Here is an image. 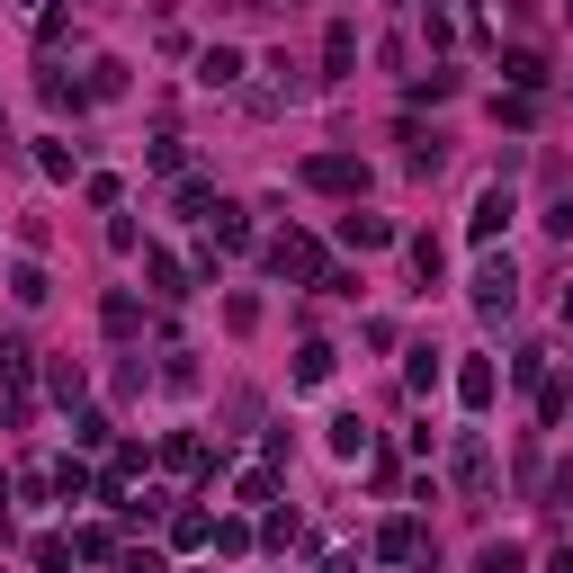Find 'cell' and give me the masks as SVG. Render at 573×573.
<instances>
[{"label": "cell", "instance_id": "cell-35", "mask_svg": "<svg viewBox=\"0 0 573 573\" xmlns=\"http://www.w3.org/2000/svg\"><path fill=\"white\" fill-rule=\"evenodd\" d=\"M36 573H72V547L63 538H36Z\"/></svg>", "mask_w": 573, "mask_h": 573}, {"label": "cell", "instance_id": "cell-17", "mask_svg": "<svg viewBox=\"0 0 573 573\" xmlns=\"http://www.w3.org/2000/svg\"><path fill=\"white\" fill-rule=\"evenodd\" d=\"M206 225H215V251H242V242H251V225H242V206H225V197H215V215H206Z\"/></svg>", "mask_w": 573, "mask_h": 573}, {"label": "cell", "instance_id": "cell-19", "mask_svg": "<svg viewBox=\"0 0 573 573\" xmlns=\"http://www.w3.org/2000/svg\"><path fill=\"white\" fill-rule=\"evenodd\" d=\"M538 421H547V430H564V421H573V386H564V377H547V386H538Z\"/></svg>", "mask_w": 573, "mask_h": 573}, {"label": "cell", "instance_id": "cell-21", "mask_svg": "<svg viewBox=\"0 0 573 573\" xmlns=\"http://www.w3.org/2000/svg\"><path fill=\"white\" fill-rule=\"evenodd\" d=\"M10 296H19V305H45V296H54V278H45L36 260H19V269H10Z\"/></svg>", "mask_w": 573, "mask_h": 573}, {"label": "cell", "instance_id": "cell-31", "mask_svg": "<svg viewBox=\"0 0 573 573\" xmlns=\"http://www.w3.org/2000/svg\"><path fill=\"white\" fill-rule=\"evenodd\" d=\"M143 162H153L162 180H180V162H188V153H180V134H162V143H143Z\"/></svg>", "mask_w": 573, "mask_h": 573}, {"label": "cell", "instance_id": "cell-34", "mask_svg": "<svg viewBox=\"0 0 573 573\" xmlns=\"http://www.w3.org/2000/svg\"><path fill=\"white\" fill-rule=\"evenodd\" d=\"M225 323L234 332H260V296H225Z\"/></svg>", "mask_w": 573, "mask_h": 573}, {"label": "cell", "instance_id": "cell-24", "mask_svg": "<svg viewBox=\"0 0 573 573\" xmlns=\"http://www.w3.org/2000/svg\"><path fill=\"white\" fill-rule=\"evenodd\" d=\"M403 377H412V394H430V386H440L448 368H440V349H430V340H421V349H412V368H403Z\"/></svg>", "mask_w": 573, "mask_h": 573}, {"label": "cell", "instance_id": "cell-37", "mask_svg": "<svg viewBox=\"0 0 573 573\" xmlns=\"http://www.w3.org/2000/svg\"><path fill=\"white\" fill-rule=\"evenodd\" d=\"M323 573H358V547H340V555H323Z\"/></svg>", "mask_w": 573, "mask_h": 573}, {"label": "cell", "instance_id": "cell-14", "mask_svg": "<svg viewBox=\"0 0 573 573\" xmlns=\"http://www.w3.org/2000/svg\"><path fill=\"white\" fill-rule=\"evenodd\" d=\"M475 573H529V547H520V538H484Z\"/></svg>", "mask_w": 573, "mask_h": 573}, {"label": "cell", "instance_id": "cell-15", "mask_svg": "<svg viewBox=\"0 0 573 573\" xmlns=\"http://www.w3.org/2000/svg\"><path fill=\"white\" fill-rule=\"evenodd\" d=\"M162 466H180V475H215V457L188 440V430H171V440H162Z\"/></svg>", "mask_w": 573, "mask_h": 573}, {"label": "cell", "instance_id": "cell-20", "mask_svg": "<svg viewBox=\"0 0 573 573\" xmlns=\"http://www.w3.org/2000/svg\"><path fill=\"white\" fill-rule=\"evenodd\" d=\"M36 171H45V180H72V171H82V153H72L63 134H45V143H36Z\"/></svg>", "mask_w": 573, "mask_h": 573}, {"label": "cell", "instance_id": "cell-41", "mask_svg": "<svg viewBox=\"0 0 573 573\" xmlns=\"http://www.w3.org/2000/svg\"><path fill=\"white\" fill-rule=\"evenodd\" d=\"M412 10H430V19H440V0H412Z\"/></svg>", "mask_w": 573, "mask_h": 573}, {"label": "cell", "instance_id": "cell-18", "mask_svg": "<svg viewBox=\"0 0 573 573\" xmlns=\"http://www.w3.org/2000/svg\"><path fill=\"white\" fill-rule=\"evenodd\" d=\"M171 547H215V520L197 511V501H188V511H171Z\"/></svg>", "mask_w": 573, "mask_h": 573}, {"label": "cell", "instance_id": "cell-1", "mask_svg": "<svg viewBox=\"0 0 573 573\" xmlns=\"http://www.w3.org/2000/svg\"><path fill=\"white\" fill-rule=\"evenodd\" d=\"M269 278H286V286H323V251H314L305 234H278V242H269Z\"/></svg>", "mask_w": 573, "mask_h": 573}, {"label": "cell", "instance_id": "cell-40", "mask_svg": "<svg viewBox=\"0 0 573 573\" xmlns=\"http://www.w3.org/2000/svg\"><path fill=\"white\" fill-rule=\"evenodd\" d=\"M555 305H564V323H573V286H564V296H555Z\"/></svg>", "mask_w": 573, "mask_h": 573}, {"label": "cell", "instance_id": "cell-22", "mask_svg": "<svg viewBox=\"0 0 573 573\" xmlns=\"http://www.w3.org/2000/svg\"><path fill=\"white\" fill-rule=\"evenodd\" d=\"M412 99H421V108H430V99H457V72H440V63L412 72Z\"/></svg>", "mask_w": 573, "mask_h": 573}, {"label": "cell", "instance_id": "cell-25", "mask_svg": "<svg viewBox=\"0 0 573 573\" xmlns=\"http://www.w3.org/2000/svg\"><path fill=\"white\" fill-rule=\"evenodd\" d=\"M358 448H368V421L340 412V421H332V457H358Z\"/></svg>", "mask_w": 573, "mask_h": 573}, {"label": "cell", "instance_id": "cell-4", "mask_svg": "<svg viewBox=\"0 0 573 573\" xmlns=\"http://www.w3.org/2000/svg\"><path fill=\"white\" fill-rule=\"evenodd\" d=\"M305 180H314V188H332V197H358V188H368V162H349V153H314V162H305Z\"/></svg>", "mask_w": 573, "mask_h": 573}, {"label": "cell", "instance_id": "cell-6", "mask_svg": "<svg viewBox=\"0 0 573 573\" xmlns=\"http://www.w3.org/2000/svg\"><path fill=\"white\" fill-rule=\"evenodd\" d=\"M197 90H242V54L234 45H206L197 54Z\"/></svg>", "mask_w": 573, "mask_h": 573}, {"label": "cell", "instance_id": "cell-26", "mask_svg": "<svg viewBox=\"0 0 573 573\" xmlns=\"http://www.w3.org/2000/svg\"><path fill=\"white\" fill-rule=\"evenodd\" d=\"M28 358H36L28 340H0V377H10V394H28Z\"/></svg>", "mask_w": 573, "mask_h": 573}, {"label": "cell", "instance_id": "cell-30", "mask_svg": "<svg viewBox=\"0 0 573 573\" xmlns=\"http://www.w3.org/2000/svg\"><path fill=\"white\" fill-rule=\"evenodd\" d=\"M45 386H54V403H82V386H90V377H82V358H63V368H54Z\"/></svg>", "mask_w": 573, "mask_h": 573}, {"label": "cell", "instance_id": "cell-3", "mask_svg": "<svg viewBox=\"0 0 573 573\" xmlns=\"http://www.w3.org/2000/svg\"><path fill=\"white\" fill-rule=\"evenodd\" d=\"M511 215H520L511 180H493V188L475 197V215H466V234H475V242H501V234H511Z\"/></svg>", "mask_w": 573, "mask_h": 573}, {"label": "cell", "instance_id": "cell-36", "mask_svg": "<svg viewBox=\"0 0 573 573\" xmlns=\"http://www.w3.org/2000/svg\"><path fill=\"white\" fill-rule=\"evenodd\" d=\"M117 573H171V564H162V555H153V547H134V555H126V564H117Z\"/></svg>", "mask_w": 573, "mask_h": 573}, {"label": "cell", "instance_id": "cell-11", "mask_svg": "<svg viewBox=\"0 0 573 573\" xmlns=\"http://www.w3.org/2000/svg\"><path fill=\"white\" fill-rule=\"evenodd\" d=\"M457 484H466V493H484V484H493V448L475 440V430L457 440Z\"/></svg>", "mask_w": 573, "mask_h": 573}, {"label": "cell", "instance_id": "cell-32", "mask_svg": "<svg viewBox=\"0 0 573 573\" xmlns=\"http://www.w3.org/2000/svg\"><path fill=\"white\" fill-rule=\"evenodd\" d=\"M234 493H242V501H278V475H269V466H251V475H234Z\"/></svg>", "mask_w": 573, "mask_h": 573}, {"label": "cell", "instance_id": "cell-38", "mask_svg": "<svg viewBox=\"0 0 573 573\" xmlns=\"http://www.w3.org/2000/svg\"><path fill=\"white\" fill-rule=\"evenodd\" d=\"M547 573H573V547H564V555H555V564H547Z\"/></svg>", "mask_w": 573, "mask_h": 573}, {"label": "cell", "instance_id": "cell-28", "mask_svg": "<svg viewBox=\"0 0 573 573\" xmlns=\"http://www.w3.org/2000/svg\"><path fill=\"white\" fill-rule=\"evenodd\" d=\"M82 90H90V99H126V63H90Z\"/></svg>", "mask_w": 573, "mask_h": 573}, {"label": "cell", "instance_id": "cell-23", "mask_svg": "<svg viewBox=\"0 0 573 573\" xmlns=\"http://www.w3.org/2000/svg\"><path fill=\"white\" fill-rule=\"evenodd\" d=\"M323 63H332V72H349V63H358V28H349V19L323 36Z\"/></svg>", "mask_w": 573, "mask_h": 573}, {"label": "cell", "instance_id": "cell-7", "mask_svg": "<svg viewBox=\"0 0 573 573\" xmlns=\"http://www.w3.org/2000/svg\"><path fill=\"white\" fill-rule=\"evenodd\" d=\"M394 143H403V171H412V180H440V162H448V153H440V134H421V126H403Z\"/></svg>", "mask_w": 573, "mask_h": 573}, {"label": "cell", "instance_id": "cell-2", "mask_svg": "<svg viewBox=\"0 0 573 573\" xmlns=\"http://www.w3.org/2000/svg\"><path fill=\"white\" fill-rule=\"evenodd\" d=\"M511 305H520V269H511V260H484V269H475V314L501 323Z\"/></svg>", "mask_w": 573, "mask_h": 573}, {"label": "cell", "instance_id": "cell-5", "mask_svg": "<svg viewBox=\"0 0 573 573\" xmlns=\"http://www.w3.org/2000/svg\"><path fill=\"white\" fill-rule=\"evenodd\" d=\"M501 82H511L520 99H538V90L555 82V72H547V54H538V45H511V54H501Z\"/></svg>", "mask_w": 573, "mask_h": 573}, {"label": "cell", "instance_id": "cell-33", "mask_svg": "<svg viewBox=\"0 0 573 573\" xmlns=\"http://www.w3.org/2000/svg\"><path fill=\"white\" fill-rule=\"evenodd\" d=\"M511 386H547V349H520L511 358Z\"/></svg>", "mask_w": 573, "mask_h": 573}, {"label": "cell", "instance_id": "cell-10", "mask_svg": "<svg viewBox=\"0 0 573 573\" xmlns=\"http://www.w3.org/2000/svg\"><path fill=\"white\" fill-rule=\"evenodd\" d=\"M99 323H108V340H134V332H143V305L126 296V286H108V305H99Z\"/></svg>", "mask_w": 573, "mask_h": 573}, {"label": "cell", "instance_id": "cell-13", "mask_svg": "<svg viewBox=\"0 0 573 573\" xmlns=\"http://www.w3.org/2000/svg\"><path fill=\"white\" fill-rule=\"evenodd\" d=\"M332 368H340L332 340H305V349H296V386H332Z\"/></svg>", "mask_w": 573, "mask_h": 573}, {"label": "cell", "instance_id": "cell-9", "mask_svg": "<svg viewBox=\"0 0 573 573\" xmlns=\"http://www.w3.org/2000/svg\"><path fill=\"white\" fill-rule=\"evenodd\" d=\"M340 242H349V251H386L394 225H386V215H358V206H349V215H340Z\"/></svg>", "mask_w": 573, "mask_h": 573}, {"label": "cell", "instance_id": "cell-39", "mask_svg": "<svg viewBox=\"0 0 573 573\" xmlns=\"http://www.w3.org/2000/svg\"><path fill=\"white\" fill-rule=\"evenodd\" d=\"M0 153H10V108H0Z\"/></svg>", "mask_w": 573, "mask_h": 573}, {"label": "cell", "instance_id": "cell-27", "mask_svg": "<svg viewBox=\"0 0 573 573\" xmlns=\"http://www.w3.org/2000/svg\"><path fill=\"white\" fill-rule=\"evenodd\" d=\"M412 269H421V286H440V269H448V251L430 242V234H412Z\"/></svg>", "mask_w": 573, "mask_h": 573}, {"label": "cell", "instance_id": "cell-16", "mask_svg": "<svg viewBox=\"0 0 573 573\" xmlns=\"http://www.w3.org/2000/svg\"><path fill=\"white\" fill-rule=\"evenodd\" d=\"M377 555H394V564H421V520H386Z\"/></svg>", "mask_w": 573, "mask_h": 573}, {"label": "cell", "instance_id": "cell-42", "mask_svg": "<svg viewBox=\"0 0 573 573\" xmlns=\"http://www.w3.org/2000/svg\"><path fill=\"white\" fill-rule=\"evenodd\" d=\"M564 19H573V0H564Z\"/></svg>", "mask_w": 573, "mask_h": 573}, {"label": "cell", "instance_id": "cell-12", "mask_svg": "<svg viewBox=\"0 0 573 573\" xmlns=\"http://www.w3.org/2000/svg\"><path fill=\"white\" fill-rule=\"evenodd\" d=\"M143 278H153V296H171V305L188 296V269H180L171 251H143Z\"/></svg>", "mask_w": 573, "mask_h": 573}, {"label": "cell", "instance_id": "cell-8", "mask_svg": "<svg viewBox=\"0 0 573 573\" xmlns=\"http://www.w3.org/2000/svg\"><path fill=\"white\" fill-rule=\"evenodd\" d=\"M493 394H501V377H493V358H466V368H457V403H466V412H484Z\"/></svg>", "mask_w": 573, "mask_h": 573}, {"label": "cell", "instance_id": "cell-29", "mask_svg": "<svg viewBox=\"0 0 573 573\" xmlns=\"http://www.w3.org/2000/svg\"><path fill=\"white\" fill-rule=\"evenodd\" d=\"M72 448H108V412H72Z\"/></svg>", "mask_w": 573, "mask_h": 573}]
</instances>
